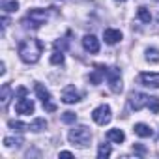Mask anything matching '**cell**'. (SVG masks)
Listing matches in <instances>:
<instances>
[{"mask_svg": "<svg viewBox=\"0 0 159 159\" xmlns=\"http://www.w3.org/2000/svg\"><path fill=\"white\" fill-rule=\"evenodd\" d=\"M41 52H43V45H41V41H38L34 38L19 43V56L26 64H36L41 58Z\"/></svg>", "mask_w": 159, "mask_h": 159, "instance_id": "6da1fadb", "label": "cell"}, {"mask_svg": "<svg viewBox=\"0 0 159 159\" xmlns=\"http://www.w3.org/2000/svg\"><path fill=\"white\" fill-rule=\"evenodd\" d=\"M67 139H69L71 144H75V146H79V148H86V146L90 144L92 131H90L86 125H77V127H73V129L69 131Z\"/></svg>", "mask_w": 159, "mask_h": 159, "instance_id": "7a4b0ae2", "label": "cell"}, {"mask_svg": "<svg viewBox=\"0 0 159 159\" xmlns=\"http://www.w3.org/2000/svg\"><path fill=\"white\" fill-rule=\"evenodd\" d=\"M17 94H19V99H17V103H15L17 114H32L36 107H34V101L26 98V88L21 86V88L17 90Z\"/></svg>", "mask_w": 159, "mask_h": 159, "instance_id": "3957f363", "label": "cell"}, {"mask_svg": "<svg viewBox=\"0 0 159 159\" xmlns=\"http://www.w3.org/2000/svg\"><path fill=\"white\" fill-rule=\"evenodd\" d=\"M36 96L41 99V103H43V109L47 111V112H54L56 111V103L52 101V96H51V92L43 86V84H36Z\"/></svg>", "mask_w": 159, "mask_h": 159, "instance_id": "277c9868", "label": "cell"}, {"mask_svg": "<svg viewBox=\"0 0 159 159\" xmlns=\"http://www.w3.org/2000/svg\"><path fill=\"white\" fill-rule=\"evenodd\" d=\"M92 118H94L96 124H99V125H107V124L112 120V111H111L109 105H99L98 109H94Z\"/></svg>", "mask_w": 159, "mask_h": 159, "instance_id": "5b68a950", "label": "cell"}, {"mask_svg": "<svg viewBox=\"0 0 159 159\" xmlns=\"http://www.w3.org/2000/svg\"><path fill=\"white\" fill-rule=\"evenodd\" d=\"M47 19H49V13H47V11H43V10H30L28 15H26V19H25V23H30L28 26L38 28V26L45 25Z\"/></svg>", "mask_w": 159, "mask_h": 159, "instance_id": "8992f818", "label": "cell"}, {"mask_svg": "<svg viewBox=\"0 0 159 159\" xmlns=\"http://www.w3.org/2000/svg\"><path fill=\"white\" fill-rule=\"evenodd\" d=\"M107 81H109V86H111V90H112L114 94H120V92H122L124 84H122L120 69H116V67H111V69L107 71Z\"/></svg>", "mask_w": 159, "mask_h": 159, "instance_id": "52a82bcc", "label": "cell"}, {"mask_svg": "<svg viewBox=\"0 0 159 159\" xmlns=\"http://www.w3.org/2000/svg\"><path fill=\"white\" fill-rule=\"evenodd\" d=\"M148 99H150V96H146L142 92H131L129 94V107L133 111H140L142 107H148Z\"/></svg>", "mask_w": 159, "mask_h": 159, "instance_id": "ba28073f", "label": "cell"}, {"mask_svg": "<svg viewBox=\"0 0 159 159\" xmlns=\"http://www.w3.org/2000/svg\"><path fill=\"white\" fill-rule=\"evenodd\" d=\"M62 101H64L66 105H73V103H77V101H81V94L75 90V86H67V88L62 92Z\"/></svg>", "mask_w": 159, "mask_h": 159, "instance_id": "9c48e42d", "label": "cell"}, {"mask_svg": "<svg viewBox=\"0 0 159 159\" xmlns=\"http://www.w3.org/2000/svg\"><path fill=\"white\" fill-rule=\"evenodd\" d=\"M83 47L88 51V52H98L99 51V39L94 36V34H86L83 38Z\"/></svg>", "mask_w": 159, "mask_h": 159, "instance_id": "30bf717a", "label": "cell"}, {"mask_svg": "<svg viewBox=\"0 0 159 159\" xmlns=\"http://www.w3.org/2000/svg\"><path fill=\"white\" fill-rule=\"evenodd\" d=\"M140 83L144 86H152V88H159V73H140Z\"/></svg>", "mask_w": 159, "mask_h": 159, "instance_id": "8fae6325", "label": "cell"}, {"mask_svg": "<svg viewBox=\"0 0 159 159\" xmlns=\"http://www.w3.org/2000/svg\"><path fill=\"white\" fill-rule=\"evenodd\" d=\"M103 39H105V43L114 45V43H118V41L122 39V32L116 30V28H107V30L103 32Z\"/></svg>", "mask_w": 159, "mask_h": 159, "instance_id": "7c38bea8", "label": "cell"}, {"mask_svg": "<svg viewBox=\"0 0 159 159\" xmlns=\"http://www.w3.org/2000/svg\"><path fill=\"white\" fill-rule=\"evenodd\" d=\"M107 139H109L111 142L120 144V142H124V140H125V135H124V131H122V129H109Z\"/></svg>", "mask_w": 159, "mask_h": 159, "instance_id": "4fadbf2b", "label": "cell"}, {"mask_svg": "<svg viewBox=\"0 0 159 159\" xmlns=\"http://www.w3.org/2000/svg\"><path fill=\"white\" fill-rule=\"evenodd\" d=\"M23 144H25L23 137H6L4 139V146L6 148H21Z\"/></svg>", "mask_w": 159, "mask_h": 159, "instance_id": "5bb4252c", "label": "cell"}, {"mask_svg": "<svg viewBox=\"0 0 159 159\" xmlns=\"http://www.w3.org/2000/svg\"><path fill=\"white\" fill-rule=\"evenodd\" d=\"M133 131H135V133H137L139 137H144V139H146V137H152V135H153V131H152V129H150V127H148L146 124H135Z\"/></svg>", "mask_w": 159, "mask_h": 159, "instance_id": "9a60e30c", "label": "cell"}, {"mask_svg": "<svg viewBox=\"0 0 159 159\" xmlns=\"http://www.w3.org/2000/svg\"><path fill=\"white\" fill-rule=\"evenodd\" d=\"M45 127H47V120L45 118H34L32 124H30V131H34V133H39Z\"/></svg>", "mask_w": 159, "mask_h": 159, "instance_id": "2e32d148", "label": "cell"}, {"mask_svg": "<svg viewBox=\"0 0 159 159\" xmlns=\"http://www.w3.org/2000/svg\"><path fill=\"white\" fill-rule=\"evenodd\" d=\"M2 10H4V13H15L19 10V2H17V0H4V2H2Z\"/></svg>", "mask_w": 159, "mask_h": 159, "instance_id": "e0dca14e", "label": "cell"}, {"mask_svg": "<svg viewBox=\"0 0 159 159\" xmlns=\"http://www.w3.org/2000/svg\"><path fill=\"white\" fill-rule=\"evenodd\" d=\"M146 60L152 62V64H157L159 62V49H155V47L146 49Z\"/></svg>", "mask_w": 159, "mask_h": 159, "instance_id": "ac0fdd59", "label": "cell"}, {"mask_svg": "<svg viewBox=\"0 0 159 159\" xmlns=\"http://www.w3.org/2000/svg\"><path fill=\"white\" fill-rule=\"evenodd\" d=\"M2 107H8V103H10V99H11V86L10 84H4L2 86Z\"/></svg>", "mask_w": 159, "mask_h": 159, "instance_id": "d6986e66", "label": "cell"}, {"mask_svg": "<svg viewBox=\"0 0 159 159\" xmlns=\"http://www.w3.org/2000/svg\"><path fill=\"white\" fill-rule=\"evenodd\" d=\"M137 17H139L142 23H150V21H152V15H150V11H148L144 6H140V8L137 10Z\"/></svg>", "mask_w": 159, "mask_h": 159, "instance_id": "ffe728a7", "label": "cell"}, {"mask_svg": "<svg viewBox=\"0 0 159 159\" xmlns=\"http://www.w3.org/2000/svg\"><path fill=\"white\" fill-rule=\"evenodd\" d=\"M8 125H10L13 131H26V129H30V125H26V124H23V122H15V120H10Z\"/></svg>", "mask_w": 159, "mask_h": 159, "instance_id": "44dd1931", "label": "cell"}, {"mask_svg": "<svg viewBox=\"0 0 159 159\" xmlns=\"http://www.w3.org/2000/svg\"><path fill=\"white\" fill-rule=\"evenodd\" d=\"M148 109H150L153 114H157V112H159V98L152 96V98L148 99Z\"/></svg>", "mask_w": 159, "mask_h": 159, "instance_id": "7402d4cb", "label": "cell"}, {"mask_svg": "<svg viewBox=\"0 0 159 159\" xmlns=\"http://www.w3.org/2000/svg\"><path fill=\"white\" fill-rule=\"evenodd\" d=\"M111 155V146L109 144H101L99 148H98V157L99 159H105V157H109Z\"/></svg>", "mask_w": 159, "mask_h": 159, "instance_id": "603a6c76", "label": "cell"}, {"mask_svg": "<svg viewBox=\"0 0 159 159\" xmlns=\"http://www.w3.org/2000/svg\"><path fill=\"white\" fill-rule=\"evenodd\" d=\"M51 64H54V66H58V64H64V52H62V51H56V52H52V54H51Z\"/></svg>", "mask_w": 159, "mask_h": 159, "instance_id": "cb8c5ba5", "label": "cell"}, {"mask_svg": "<svg viewBox=\"0 0 159 159\" xmlns=\"http://www.w3.org/2000/svg\"><path fill=\"white\" fill-rule=\"evenodd\" d=\"M75 120H77V114L71 112V111H66V112L62 114V122H64V124H73Z\"/></svg>", "mask_w": 159, "mask_h": 159, "instance_id": "d4e9b609", "label": "cell"}, {"mask_svg": "<svg viewBox=\"0 0 159 159\" xmlns=\"http://www.w3.org/2000/svg\"><path fill=\"white\" fill-rule=\"evenodd\" d=\"M135 152H137V153H140V155H142V153H146L144 146H140V144H135Z\"/></svg>", "mask_w": 159, "mask_h": 159, "instance_id": "484cf974", "label": "cell"}, {"mask_svg": "<svg viewBox=\"0 0 159 159\" xmlns=\"http://www.w3.org/2000/svg\"><path fill=\"white\" fill-rule=\"evenodd\" d=\"M60 157H73L71 152H60Z\"/></svg>", "mask_w": 159, "mask_h": 159, "instance_id": "4316f807", "label": "cell"}, {"mask_svg": "<svg viewBox=\"0 0 159 159\" xmlns=\"http://www.w3.org/2000/svg\"><path fill=\"white\" fill-rule=\"evenodd\" d=\"M116 2H125V0H116Z\"/></svg>", "mask_w": 159, "mask_h": 159, "instance_id": "83f0119b", "label": "cell"}, {"mask_svg": "<svg viewBox=\"0 0 159 159\" xmlns=\"http://www.w3.org/2000/svg\"><path fill=\"white\" fill-rule=\"evenodd\" d=\"M157 2H159V0H157Z\"/></svg>", "mask_w": 159, "mask_h": 159, "instance_id": "f1b7e54d", "label": "cell"}]
</instances>
